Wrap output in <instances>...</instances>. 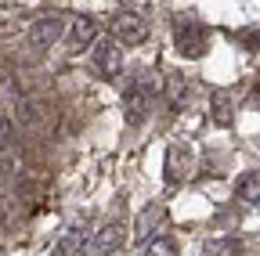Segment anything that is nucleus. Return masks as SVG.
I'll list each match as a JSON object with an SVG mask.
<instances>
[{"mask_svg": "<svg viewBox=\"0 0 260 256\" xmlns=\"http://www.w3.org/2000/svg\"><path fill=\"white\" fill-rule=\"evenodd\" d=\"M195 170V152L188 144H170L167 155H162V177L167 184H184Z\"/></svg>", "mask_w": 260, "mask_h": 256, "instance_id": "1", "label": "nucleus"}, {"mask_svg": "<svg viewBox=\"0 0 260 256\" xmlns=\"http://www.w3.org/2000/svg\"><path fill=\"white\" fill-rule=\"evenodd\" d=\"M112 36H116V44H130V47H134V44H145L148 40V25L134 11H119L112 18Z\"/></svg>", "mask_w": 260, "mask_h": 256, "instance_id": "2", "label": "nucleus"}, {"mask_svg": "<svg viewBox=\"0 0 260 256\" xmlns=\"http://www.w3.org/2000/svg\"><path fill=\"white\" fill-rule=\"evenodd\" d=\"M94 65H98V72L105 80H116L123 72V47L116 40H102L94 47Z\"/></svg>", "mask_w": 260, "mask_h": 256, "instance_id": "3", "label": "nucleus"}, {"mask_svg": "<svg viewBox=\"0 0 260 256\" xmlns=\"http://www.w3.org/2000/svg\"><path fill=\"white\" fill-rule=\"evenodd\" d=\"M126 238V228L123 224H105L102 231H98L90 242H87V256H112Z\"/></svg>", "mask_w": 260, "mask_h": 256, "instance_id": "4", "label": "nucleus"}, {"mask_svg": "<svg viewBox=\"0 0 260 256\" xmlns=\"http://www.w3.org/2000/svg\"><path fill=\"white\" fill-rule=\"evenodd\" d=\"M177 51L184 54V58H203L206 51H210V33L203 25H184V29H177Z\"/></svg>", "mask_w": 260, "mask_h": 256, "instance_id": "5", "label": "nucleus"}, {"mask_svg": "<svg viewBox=\"0 0 260 256\" xmlns=\"http://www.w3.org/2000/svg\"><path fill=\"white\" fill-rule=\"evenodd\" d=\"M94 36H98L94 18H90V15H76V22L69 25V51H73V54L87 51V47L94 44Z\"/></svg>", "mask_w": 260, "mask_h": 256, "instance_id": "6", "label": "nucleus"}, {"mask_svg": "<svg viewBox=\"0 0 260 256\" xmlns=\"http://www.w3.org/2000/svg\"><path fill=\"white\" fill-rule=\"evenodd\" d=\"M61 18L58 15H47V18H37L32 22V29H29V40H32V47H51L58 36H61Z\"/></svg>", "mask_w": 260, "mask_h": 256, "instance_id": "7", "label": "nucleus"}, {"mask_svg": "<svg viewBox=\"0 0 260 256\" xmlns=\"http://www.w3.org/2000/svg\"><path fill=\"white\" fill-rule=\"evenodd\" d=\"M162 224V206L159 202H148L141 213H138V220H134V238H152V231Z\"/></svg>", "mask_w": 260, "mask_h": 256, "instance_id": "8", "label": "nucleus"}, {"mask_svg": "<svg viewBox=\"0 0 260 256\" xmlns=\"http://www.w3.org/2000/svg\"><path fill=\"white\" fill-rule=\"evenodd\" d=\"M162 94H167V105H170V108H184L188 94H191L184 72H170V76H167V90H162Z\"/></svg>", "mask_w": 260, "mask_h": 256, "instance_id": "9", "label": "nucleus"}, {"mask_svg": "<svg viewBox=\"0 0 260 256\" xmlns=\"http://www.w3.org/2000/svg\"><path fill=\"white\" fill-rule=\"evenodd\" d=\"M235 191H239V199H242V202L260 206V170L242 173V177H239V184H235Z\"/></svg>", "mask_w": 260, "mask_h": 256, "instance_id": "10", "label": "nucleus"}, {"mask_svg": "<svg viewBox=\"0 0 260 256\" xmlns=\"http://www.w3.org/2000/svg\"><path fill=\"white\" fill-rule=\"evenodd\" d=\"M213 123L224 126V130H232L235 126V105L228 94H213Z\"/></svg>", "mask_w": 260, "mask_h": 256, "instance_id": "11", "label": "nucleus"}, {"mask_svg": "<svg viewBox=\"0 0 260 256\" xmlns=\"http://www.w3.org/2000/svg\"><path fill=\"white\" fill-rule=\"evenodd\" d=\"M80 245H83V228L76 224V228H69V231L61 235V242L54 245V256H76Z\"/></svg>", "mask_w": 260, "mask_h": 256, "instance_id": "12", "label": "nucleus"}, {"mask_svg": "<svg viewBox=\"0 0 260 256\" xmlns=\"http://www.w3.org/2000/svg\"><path fill=\"white\" fill-rule=\"evenodd\" d=\"M177 252H181L177 238H170V235H159V238H152V242H148V249H145L141 256H177Z\"/></svg>", "mask_w": 260, "mask_h": 256, "instance_id": "13", "label": "nucleus"}, {"mask_svg": "<svg viewBox=\"0 0 260 256\" xmlns=\"http://www.w3.org/2000/svg\"><path fill=\"white\" fill-rule=\"evenodd\" d=\"M239 40H242L249 51H260V25H249V29H242V33H239Z\"/></svg>", "mask_w": 260, "mask_h": 256, "instance_id": "14", "label": "nucleus"}, {"mask_svg": "<svg viewBox=\"0 0 260 256\" xmlns=\"http://www.w3.org/2000/svg\"><path fill=\"white\" fill-rule=\"evenodd\" d=\"M11 137H15V123H11L8 116H0V148H8Z\"/></svg>", "mask_w": 260, "mask_h": 256, "instance_id": "15", "label": "nucleus"}, {"mask_svg": "<svg viewBox=\"0 0 260 256\" xmlns=\"http://www.w3.org/2000/svg\"><path fill=\"white\" fill-rule=\"evenodd\" d=\"M253 94H256V101H260V80H256V87H253Z\"/></svg>", "mask_w": 260, "mask_h": 256, "instance_id": "16", "label": "nucleus"}, {"mask_svg": "<svg viewBox=\"0 0 260 256\" xmlns=\"http://www.w3.org/2000/svg\"><path fill=\"white\" fill-rule=\"evenodd\" d=\"M0 220H4V213H0Z\"/></svg>", "mask_w": 260, "mask_h": 256, "instance_id": "17", "label": "nucleus"}]
</instances>
